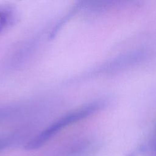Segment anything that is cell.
<instances>
[{"instance_id":"1","label":"cell","mask_w":156,"mask_h":156,"mask_svg":"<svg viewBox=\"0 0 156 156\" xmlns=\"http://www.w3.org/2000/svg\"><path fill=\"white\" fill-rule=\"evenodd\" d=\"M99 107V105L98 104H91L68 113L29 140L24 146L25 149L27 151H33L39 149L60 130L72 123L89 116L94 112L96 111Z\"/></svg>"},{"instance_id":"2","label":"cell","mask_w":156,"mask_h":156,"mask_svg":"<svg viewBox=\"0 0 156 156\" xmlns=\"http://www.w3.org/2000/svg\"><path fill=\"white\" fill-rule=\"evenodd\" d=\"M9 144V142L7 140H0V151L5 148Z\"/></svg>"},{"instance_id":"3","label":"cell","mask_w":156,"mask_h":156,"mask_svg":"<svg viewBox=\"0 0 156 156\" xmlns=\"http://www.w3.org/2000/svg\"><path fill=\"white\" fill-rule=\"evenodd\" d=\"M127 156H136V155H135V154L134 153H133V152H132V153H130V154H129Z\"/></svg>"}]
</instances>
